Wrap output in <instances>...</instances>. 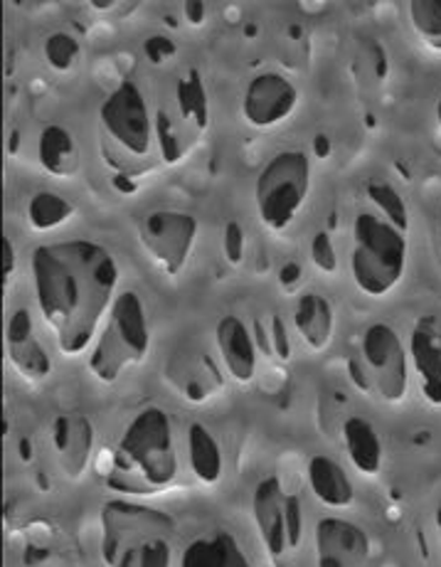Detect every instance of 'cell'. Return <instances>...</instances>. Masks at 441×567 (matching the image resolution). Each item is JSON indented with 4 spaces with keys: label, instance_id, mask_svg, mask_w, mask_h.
I'll return each instance as SVG.
<instances>
[{
    "label": "cell",
    "instance_id": "ffe728a7",
    "mask_svg": "<svg viewBox=\"0 0 441 567\" xmlns=\"http://www.w3.org/2000/svg\"><path fill=\"white\" fill-rule=\"evenodd\" d=\"M178 567H252V563L233 533L215 530L187 543Z\"/></svg>",
    "mask_w": 441,
    "mask_h": 567
},
{
    "label": "cell",
    "instance_id": "603a6c76",
    "mask_svg": "<svg viewBox=\"0 0 441 567\" xmlns=\"http://www.w3.org/2000/svg\"><path fill=\"white\" fill-rule=\"evenodd\" d=\"M187 446V464L195 478L205 486H217L223 482L225 474V454L223 446L215 440V434L209 432L205 424L193 422L185 434Z\"/></svg>",
    "mask_w": 441,
    "mask_h": 567
},
{
    "label": "cell",
    "instance_id": "cb8c5ba5",
    "mask_svg": "<svg viewBox=\"0 0 441 567\" xmlns=\"http://www.w3.org/2000/svg\"><path fill=\"white\" fill-rule=\"evenodd\" d=\"M74 215V205L58 193L40 190L28 203V225L35 233H52L68 225Z\"/></svg>",
    "mask_w": 441,
    "mask_h": 567
},
{
    "label": "cell",
    "instance_id": "83f0119b",
    "mask_svg": "<svg viewBox=\"0 0 441 567\" xmlns=\"http://www.w3.org/2000/svg\"><path fill=\"white\" fill-rule=\"evenodd\" d=\"M368 198H370L375 210L388 217V220H392L394 225H400L402 230H407V205L400 198V193H397L390 183L370 181Z\"/></svg>",
    "mask_w": 441,
    "mask_h": 567
},
{
    "label": "cell",
    "instance_id": "44dd1931",
    "mask_svg": "<svg viewBox=\"0 0 441 567\" xmlns=\"http://www.w3.org/2000/svg\"><path fill=\"white\" fill-rule=\"evenodd\" d=\"M343 446L358 474L372 478L382 472L384 444L370 420L358 417V414L348 417L343 422Z\"/></svg>",
    "mask_w": 441,
    "mask_h": 567
},
{
    "label": "cell",
    "instance_id": "f1b7e54d",
    "mask_svg": "<svg viewBox=\"0 0 441 567\" xmlns=\"http://www.w3.org/2000/svg\"><path fill=\"white\" fill-rule=\"evenodd\" d=\"M311 261L316 269H321L324 275H334L338 271V252L334 245V237H330L326 230L316 233L311 239Z\"/></svg>",
    "mask_w": 441,
    "mask_h": 567
},
{
    "label": "cell",
    "instance_id": "52a82bcc",
    "mask_svg": "<svg viewBox=\"0 0 441 567\" xmlns=\"http://www.w3.org/2000/svg\"><path fill=\"white\" fill-rule=\"evenodd\" d=\"M350 365L358 383L388 405H402L410 395V351L390 323L380 321L362 331L358 353Z\"/></svg>",
    "mask_w": 441,
    "mask_h": 567
},
{
    "label": "cell",
    "instance_id": "7c38bea8",
    "mask_svg": "<svg viewBox=\"0 0 441 567\" xmlns=\"http://www.w3.org/2000/svg\"><path fill=\"white\" fill-rule=\"evenodd\" d=\"M299 106V90L279 72H261L242 94V116L252 128H271L286 122Z\"/></svg>",
    "mask_w": 441,
    "mask_h": 567
},
{
    "label": "cell",
    "instance_id": "3957f363",
    "mask_svg": "<svg viewBox=\"0 0 441 567\" xmlns=\"http://www.w3.org/2000/svg\"><path fill=\"white\" fill-rule=\"evenodd\" d=\"M99 141L106 166L119 176L139 178L161 158L156 114L136 82H121L99 106Z\"/></svg>",
    "mask_w": 441,
    "mask_h": 567
},
{
    "label": "cell",
    "instance_id": "8fae6325",
    "mask_svg": "<svg viewBox=\"0 0 441 567\" xmlns=\"http://www.w3.org/2000/svg\"><path fill=\"white\" fill-rule=\"evenodd\" d=\"M197 239V220L191 213L158 210L143 217L139 227V243L143 252L161 269V275H181L193 255Z\"/></svg>",
    "mask_w": 441,
    "mask_h": 567
},
{
    "label": "cell",
    "instance_id": "277c9868",
    "mask_svg": "<svg viewBox=\"0 0 441 567\" xmlns=\"http://www.w3.org/2000/svg\"><path fill=\"white\" fill-rule=\"evenodd\" d=\"M175 520L158 508L116 498L102 508L106 567H173Z\"/></svg>",
    "mask_w": 441,
    "mask_h": 567
},
{
    "label": "cell",
    "instance_id": "ba28073f",
    "mask_svg": "<svg viewBox=\"0 0 441 567\" xmlns=\"http://www.w3.org/2000/svg\"><path fill=\"white\" fill-rule=\"evenodd\" d=\"M311 193V158L304 151H279L261 168L255 185V203L261 225L271 233L291 227Z\"/></svg>",
    "mask_w": 441,
    "mask_h": 567
},
{
    "label": "cell",
    "instance_id": "7a4b0ae2",
    "mask_svg": "<svg viewBox=\"0 0 441 567\" xmlns=\"http://www.w3.org/2000/svg\"><path fill=\"white\" fill-rule=\"evenodd\" d=\"M178 472L171 417L161 408H143L116 442L109 484L129 494H161L175 484Z\"/></svg>",
    "mask_w": 441,
    "mask_h": 567
},
{
    "label": "cell",
    "instance_id": "6da1fadb",
    "mask_svg": "<svg viewBox=\"0 0 441 567\" xmlns=\"http://www.w3.org/2000/svg\"><path fill=\"white\" fill-rule=\"evenodd\" d=\"M30 275L38 311L58 351L68 358L82 355L119 297L114 255L92 239L40 245L32 252Z\"/></svg>",
    "mask_w": 441,
    "mask_h": 567
},
{
    "label": "cell",
    "instance_id": "e0dca14e",
    "mask_svg": "<svg viewBox=\"0 0 441 567\" xmlns=\"http://www.w3.org/2000/svg\"><path fill=\"white\" fill-rule=\"evenodd\" d=\"M6 343L10 363H13L18 375H23L28 383H42L52 373L50 355L45 346L38 341L35 326H32V319L25 309H18L10 316Z\"/></svg>",
    "mask_w": 441,
    "mask_h": 567
},
{
    "label": "cell",
    "instance_id": "2e32d148",
    "mask_svg": "<svg viewBox=\"0 0 441 567\" xmlns=\"http://www.w3.org/2000/svg\"><path fill=\"white\" fill-rule=\"evenodd\" d=\"M215 341L227 375L237 385H249L257 375V343L249 326L239 316L227 313L217 323Z\"/></svg>",
    "mask_w": 441,
    "mask_h": 567
},
{
    "label": "cell",
    "instance_id": "1f68e13d",
    "mask_svg": "<svg viewBox=\"0 0 441 567\" xmlns=\"http://www.w3.org/2000/svg\"><path fill=\"white\" fill-rule=\"evenodd\" d=\"M13 267H16V255H13V243H10L8 237H3V275L6 279L13 275Z\"/></svg>",
    "mask_w": 441,
    "mask_h": 567
},
{
    "label": "cell",
    "instance_id": "4316f807",
    "mask_svg": "<svg viewBox=\"0 0 441 567\" xmlns=\"http://www.w3.org/2000/svg\"><path fill=\"white\" fill-rule=\"evenodd\" d=\"M42 52H45V62L54 72L60 74H68L76 68V62H80V54L82 48L72 32H52V35L45 40V45H42Z\"/></svg>",
    "mask_w": 441,
    "mask_h": 567
},
{
    "label": "cell",
    "instance_id": "ac0fdd59",
    "mask_svg": "<svg viewBox=\"0 0 441 567\" xmlns=\"http://www.w3.org/2000/svg\"><path fill=\"white\" fill-rule=\"evenodd\" d=\"M306 478L311 494L316 496L318 504L326 508L343 511L350 508L352 501H356V488H352L346 468L326 454H316L308 460Z\"/></svg>",
    "mask_w": 441,
    "mask_h": 567
},
{
    "label": "cell",
    "instance_id": "836d02e7",
    "mask_svg": "<svg viewBox=\"0 0 441 567\" xmlns=\"http://www.w3.org/2000/svg\"><path fill=\"white\" fill-rule=\"evenodd\" d=\"M437 118H439V124H441V100H439V106H437Z\"/></svg>",
    "mask_w": 441,
    "mask_h": 567
},
{
    "label": "cell",
    "instance_id": "d6986e66",
    "mask_svg": "<svg viewBox=\"0 0 441 567\" xmlns=\"http://www.w3.org/2000/svg\"><path fill=\"white\" fill-rule=\"evenodd\" d=\"M294 329L314 353L326 351L336 333L334 303L321 293L306 291L294 309Z\"/></svg>",
    "mask_w": 441,
    "mask_h": 567
},
{
    "label": "cell",
    "instance_id": "484cf974",
    "mask_svg": "<svg viewBox=\"0 0 441 567\" xmlns=\"http://www.w3.org/2000/svg\"><path fill=\"white\" fill-rule=\"evenodd\" d=\"M407 20L427 48L441 52V0H412L407 3Z\"/></svg>",
    "mask_w": 441,
    "mask_h": 567
},
{
    "label": "cell",
    "instance_id": "8992f818",
    "mask_svg": "<svg viewBox=\"0 0 441 567\" xmlns=\"http://www.w3.org/2000/svg\"><path fill=\"white\" fill-rule=\"evenodd\" d=\"M151 351V323L136 291H121L92 343L90 373L104 385L146 361Z\"/></svg>",
    "mask_w": 441,
    "mask_h": 567
},
{
    "label": "cell",
    "instance_id": "d4e9b609",
    "mask_svg": "<svg viewBox=\"0 0 441 567\" xmlns=\"http://www.w3.org/2000/svg\"><path fill=\"white\" fill-rule=\"evenodd\" d=\"M181 392L193 402H205L223 388V378H219L215 363L209 358L201 355L195 361H187V370H183V378L175 380Z\"/></svg>",
    "mask_w": 441,
    "mask_h": 567
},
{
    "label": "cell",
    "instance_id": "f546056e",
    "mask_svg": "<svg viewBox=\"0 0 441 567\" xmlns=\"http://www.w3.org/2000/svg\"><path fill=\"white\" fill-rule=\"evenodd\" d=\"M223 252H225V259H227L233 267H239L242 261H245V255H247V237H245V230H242V225H239L237 220L225 225V233H223Z\"/></svg>",
    "mask_w": 441,
    "mask_h": 567
},
{
    "label": "cell",
    "instance_id": "7402d4cb",
    "mask_svg": "<svg viewBox=\"0 0 441 567\" xmlns=\"http://www.w3.org/2000/svg\"><path fill=\"white\" fill-rule=\"evenodd\" d=\"M38 161L52 178H74L80 173L82 156L72 131L60 124L42 128L38 138Z\"/></svg>",
    "mask_w": 441,
    "mask_h": 567
},
{
    "label": "cell",
    "instance_id": "4fadbf2b",
    "mask_svg": "<svg viewBox=\"0 0 441 567\" xmlns=\"http://www.w3.org/2000/svg\"><path fill=\"white\" fill-rule=\"evenodd\" d=\"M370 540L366 530L346 518L328 516L314 528V567H368Z\"/></svg>",
    "mask_w": 441,
    "mask_h": 567
},
{
    "label": "cell",
    "instance_id": "d6a6232c",
    "mask_svg": "<svg viewBox=\"0 0 441 567\" xmlns=\"http://www.w3.org/2000/svg\"><path fill=\"white\" fill-rule=\"evenodd\" d=\"M434 528H437V538H439V545H441V501H439V506L434 511Z\"/></svg>",
    "mask_w": 441,
    "mask_h": 567
},
{
    "label": "cell",
    "instance_id": "9a60e30c",
    "mask_svg": "<svg viewBox=\"0 0 441 567\" xmlns=\"http://www.w3.org/2000/svg\"><path fill=\"white\" fill-rule=\"evenodd\" d=\"M52 452L64 478L80 482L86 474L94 452V427L80 412L58 414L52 422Z\"/></svg>",
    "mask_w": 441,
    "mask_h": 567
},
{
    "label": "cell",
    "instance_id": "9c48e42d",
    "mask_svg": "<svg viewBox=\"0 0 441 567\" xmlns=\"http://www.w3.org/2000/svg\"><path fill=\"white\" fill-rule=\"evenodd\" d=\"M252 516L274 567H294L304 543V508L277 476L264 478L252 496Z\"/></svg>",
    "mask_w": 441,
    "mask_h": 567
},
{
    "label": "cell",
    "instance_id": "5b68a950",
    "mask_svg": "<svg viewBox=\"0 0 441 567\" xmlns=\"http://www.w3.org/2000/svg\"><path fill=\"white\" fill-rule=\"evenodd\" d=\"M407 269V230L378 210H360L352 220L350 277L360 293L382 299L397 289Z\"/></svg>",
    "mask_w": 441,
    "mask_h": 567
},
{
    "label": "cell",
    "instance_id": "30bf717a",
    "mask_svg": "<svg viewBox=\"0 0 441 567\" xmlns=\"http://www.w3.org/2000/svg\"><path fill=\"white\" fill-rule=\"evenodd\" d=\"M207 128V94L195 72L183 74L156 114L158 148L165 163H181L191 156Z\"/></svg>",
    "mask_w": 441,
    "mask_h": 567
},
{
    "label": "cell",
    "instance_id": "4dcf8cb0",
    "mask_svg": "<svg viewBox=\"0 0 441 567\" xmlns=\"http://www.w3.org/2000/svg\"><path fill=\"white\" fill-rule=\"evenodd\" d=\"M185 20L193 25H203L207 20V6L205 3H187L185 6Z\"/></svg>",
    "mask_w": 441,
    "mask_h": 567
},
{
    "label": "cell",
    "instance_id": "5bb4252c",
    "mask_svg": "<svg viewBox=\"0 0 441 567\" xmlns=\"http://www.w3.org/2000/svg\"><path fill=\"white\" fill-rule=\"evenodd\" d=\"M410 365L419 392L429 408L441 410V321L437 316H422L410 333Z\"/></svg>",
    "mask_w": 441,
    "mask_h": 567
}]
</instances>
